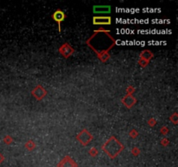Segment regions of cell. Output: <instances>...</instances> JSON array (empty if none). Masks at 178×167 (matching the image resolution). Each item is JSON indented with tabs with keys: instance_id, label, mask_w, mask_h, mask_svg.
I'll list each match as a JSON object with an SVG mask.
<instances>
[{
	"instance_id": "6da1fadb",
	"label": "cell",
	"mask_w": 178,
	"mask_h": 167,
	"mask_svg": "<svg viewBox=\"0 0 178 167\" xmlns=\"http://www.w3.org/2000/svg\"><path fill=\"white\" fill-rule=\"evenodd\" d=\"M117 144H118V142H117L116 140L108 141V142L104 145V150L105 151V152H106L110 157H112V158L115 157H116V156L119 154V152L123 149V146L121 145L114 147V146H115L116 145H117Z\"/></svg>"
},
{
	"instance_id": "7a4b0ae2",
	"label": "cell",
	"mask_w": 178,
	"mask_h": 167,
	"mask_svg": "<svg viewBox=\"0 0 178 167\" xmlns=\"http://www.w3.org/2000/svg\"><path fill=\"white\" fill-rule=\"evenodd\" d=\"M52 18L55 22L58 23V31L61 33V23L65 19V13L61 11V10H57L53 14H52Z\"/></svg>"
},
{
	"instance_id": "3957f363",
	"label": "cell",
	"mask_w": 178,
	"mask_h": 167,
	"mask_svg": "<svg viewBox=\"0 0 178 167\" xmlns=\"http://www.w3.org/2000/svg\"><path fill=\"white\" fill-rule=\"evenodd\" d=\"M93 24L96 25H110L111 24L110 17H94Z\"/></svg>"
},
{
	"instance_id": "277c9868",
	"label": "cell",
	"mask_w": 178,
	"mask_h": 167,
	"mask_svg": "<svg viewBox=\"0 0 178 167\" xmlns=\"http://www.w3.org/2000/svg\"><path fill=\"white\" fill-rule=\"evenodd\" d=\"M111 12L110 5H94L93 12L95 14H109Z\"/></svg>"
},
{
	"instance_id": "5b68a950",
	"label": "cell",
	"mask_w": 178,
	"mask_h": 167,
	"mask_svg": "<svg viewBox=\"0 0 178 167\" xmlns=\"http://www.w3.org/2000/svg\"><path fill=\"white\" fill-rule=\"evenodd\" d=\"M58 167H77V164L69 156L65 157L59 164Z\"/></svg>"
}]
</instances>
